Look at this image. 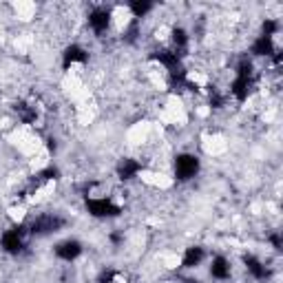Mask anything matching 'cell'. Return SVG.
Listing matches in <instances>:
<instances>
[{
	"mask_svg": "<svg viewBox=\"0 0 283 283\" xmlns=\"http://www.w3.org/2000/svg\"><path fill=\"white\" fill-rule=\"evenodd\" d=\"M197 173H199V159L195 157V155L184 153V155H177L175 157V175H177V180L188 182V180H193Z\"/></svg>",
	"mask_w": 283,
	"mask_h": 283,
	"instance_id": "obj_1",
	"label": "cell"
},
{
	"mask_svg": "<svg viewBox=\"0 0 283 283\" xmlns=\"http://www.w3.org/2000/svg\"><path fill=\"white\" fill-rule=\"evenodd\" d=\"M86 51L82 47H78V44H71V47L65 49V67L73 65V62H86Z\"/></svg>",
	"mask_w": 283,
	"mask_h": 283,
	"instance_id": "obj_8",
	"label": "cell"
},
{
	"mask_svg": "<svg viewBox=\"0 0 283 283\" xmlns=\"http://www.w3.org/2000/svg\"><path fill=\"white\" fill-rule=\"evenodd\" d=\"M252 53L255 55H272L274 53V44H272V38H265V36H259L252 44Z\"/></svg>",
	"mask_w": 283,
	"mask_h": 283,
	"instance_id": "obj_9",
	"label": "cell"
},
{
	"mask_svg": "<svg viewBox=\"0 0 283 283\" xmlns=\"http://www.w3.org/2000/svg\"><path fill=\"white\" fill-rule=\"evenodd\" d=\"M38 177H40V180H55V177H58V171H55V168H44Z\"/></svg>",
	"mask_w": 283,
	"mask_h": 283,
	"instance_id": "obj_18",
	"label": "cell"
},
{
	"mask_svg": "<svg viewBox=\"0 0 283 283\" xmlns=\"http://www.w3.org/2000/svg\"><path fill=\"white\" fill-rule=\"evenodd\" d=\"M184 283H197V281H195V279H186V281H184Z\"/></svg>",
	"mask_w": 283,
	"mask_h": 283,
	"instance_id": "obj_22",
	"label": "cell"
},
{
	"mask_svg": "<svg viewBox=\"0 0 283 283\" xmlns=\"http://www.w3.org/2000/svg\"><path fill=\"white\" fill-rule=\"evenodd\" d=\"M22 235H25V228H11L3 235L0 244H3V248L9 252V255H18V252L22 250Z\"/></svg>",
	"mask_w": 283,
	"mask_h": 283,
	"instance_id": "obj_4",
	"label": "cell"
},
{
	"mask_svg": "<svg viewBox=\"0 0 283 283\" xmlns=\"http://www.w3.org/2000/svg\"><path fill=\"white\" fill-rule=\"evenodd\" d=\"M86 210L93 217H118L120 212H122L120 206H115L113 201H108V199H89L86 201Z\"/></svg>",
	"mask_w": 283,
	"mask_h": 283,
	"instance_id": "obj_3",
	"label": "cell"
},
{
	"mask_svg": "<svg viewBox=\"0 0 283 283\" xmlns=\"http://www.w3.org/2000/svg\"><path fill=\"white\" fill-rule=\"evenodd\" d=\"M210 274L215 279H228L230 276V265L223 257H215L212 259V265H210Z\"/></svg>",
	"mask_w": 283,
	"mask_h": 283,
	"instance_id": "obj_10",
	"label": "cell"
},
{
	"mask_svg": "<svg viewBox=\"0 0 283 283\" xmlns=\"http://www.w3.org/2000/svg\"><path fill=\"white\" fill-rule=\"evenodd\" d=\"M135 36H137V20L131 22L129 31H126V40H129V42H133V40H135Z\"/></svg>",
	"mask_w": 283,
	"mask_h": 283,
	"instance_id": "obj_19",
	"label": "cell"
},
{
	"mask_svg": "<svg viewBox=\"0 0 283 283\" xmlns=\"http://www.w3.org/2000/svg\"><path fill=\"white\" fill-rule=\"evenodd\" d=\"M80 252H82V246H80V241H62L60 246L55 248V255L62 259V261H73V259L80 257Z\"/></svg>",
	"mask_w": 283,
	"mask_h": 283,
	"instance_id": "obj_6",
	"label": "cell"
},
{
	"mask_svg": "<svg viewBox=\"0 0 283 283\" xmlns=\"http://www.w3.org/2000/svg\"><path fill=\"white\" fill-rule=\"evenodd\" d=\"M108 22H111V14H108L106 9H95V11H91L89 25H91V29H93L97 36L106 31V29H108Z\"/></svg>",
	"mask_w": 283,
	"mask_h": 283,
	"instance_id": "obj_5",
	"label": "cell"
},
{
	"mask_svg": "<svg viewBox=\"0 0 283 283\" xmlns=\"http://www.w3.org/2000/svg\"><path fill=\"white\" fill-rule=\"evenodd\" d=\"M151 9H153V3H148V0H133V3H131V11L135 14V18L146 16Z\"/></svg>",
	"mask_w": 283,
	"mask_h": 283,
	"instance_id": "obj_14",
	"label": "cell"
},
{
	"mask_svg": "<svg viewBox=\"0 0 283 283\" xmlns=\"http://www.w3.org/2000/svg\"><path fill=\"white\" fill-rule=\"evenodd\" d=\"M173 42H175L180 49L186 47V42H188L186 31H184V29H180V27H175V29H173Z\"/></svg>",
	"mask_w": 283,
	"mask_h": 283,
	"instance_id": "obj_15",
	"label": "cell"
},
{
	"mask_svg": "<svg viewBox=\"0 0 283 283\" xmlns=\"http://www.w3.org/2000/svg\"><path fill=\"white\" fill-rule=\"evenodd\" d=\"M16 111H20V118H22V122H33L36 120V111H29V108L25 106V104H20V106H16Z\"/></svg>",
	"mask_w": 283,
	"mask_h": 283,
	"instance_id": "obj_16",
	"label": "cell"
},
{
	"mask_svg": "<svg viewBox=\"0 0 283 283\" xmlns=\"http://www.w3.org/2000/svg\"><path fill=\"white\" fill-rule=\"evenodd\" d=\"M276 29H279L276 20H265L263 22V36L265 38H272V33H276Z\"/></svg>",
	"mask_w": 283,
	"mask_h": 283,
	"instance_id": "obj_17",
	"label": "cell"
},
{
	"mask_svg": "<svg viewBox=\"0 0 283 283\" xmlns=\"http://www.w3.org/2000/svg\"><path fill=\"white\" fill-rule=\"evenodd\" d=\"M65 226V219L58 217V215H42L38 219H33L29 230H31L33 235H49V233H55V230H60Z\"/></svg>",
	"mask_w": 283,
	"mask_h": 283,
	"instance_id": "obj_2",
	"label": "cell"
},
{
	"mask_svg": "<svg viewBox=\"0 0 283 283\" xmlns=\"http://www.w3.org/2000/svg\"><path fill=\"white\" fill-rule=\"evenodd\" d=\"M270 241H272V246L276 248V250H281V237L279 235H272L270 237Z\"/></svg>",
	"mask_w": 283,
	"mask_h": 283,
	"instance_id": "obj_20",
	"label": "cell"
},
{
	"mask_svg": "<svg viewBox=\"0 0 283 283\" xmlns=\"http://www.w3.org/2000/svg\"><path fill=\"white\" fill-rule=\"evenodd\" d=\"M244 261H246L248 270H250V274L255 276V279H263V276H265V268L261 265L259 259H255V257H244Z\"/></svg>",
	"mask_w": 283,
	"mask_h": 283,
	"instance_id": "obj_13",
	"label": "cell"
},
{
	"mask_svg": "<svg viewBox=\"0 0 283 283\" xmlns=\"http://www.w3.org/2000/svg\"><path fill=\"white\" fill-rule=\"evenodd\" d=\"M201 259H204V248H188L186 255H184V268H195V265L201 263Z\"/></svg>",
	"mask_w": 283,
	"mask_h": 283,
	"instance_id": "obj_12",
	"label": "cell"
},
{
	"mask_svg": "<svg viewBox=\"0 0 283 283\" xmlns=\"http://www.w3.org/2000/svg\"><path fill=\"white\" fill-rule=\"evenodd\" d=\"M120 239H122L120 235H111V241H113V244H120Z\"/></svg>",
	"mask_w": 283,
	"mask_h": 283,
	"instance_id": "obj_21",
	"label": "cell"
},
{
	"mask_svg": "<svg viewBox=\"0 0 283 283\" xmlns=\"http://www.w3.org/2000/svg\"><path fill=\"white\" fill-rule=\"evenodd\" d=\"M142 168V164L140 161H135V159H122L118 164V175H120V180H133V177L140 173Z\"/></svg>",
	"mask_w": 283,
	"mask_h": 283,
	"instance_id": "obj_7",
	"label": "cell"
},
{
	"mask_svg": "<svg viewBox=\"0 0 283 283\" xmlns=\"http://www.w3.org/2000/svg\"><path fill=\"white\" fill-rule=\"evenodd\" d=\"M248 91H250V76H237V80L233 82V93L237 100H246Z\"/></svg>",
	"mask_w": 283,
	"mask_h": 283,
	"instance_id": "obj_11",
	"label": "cell"
}]
</instances>
